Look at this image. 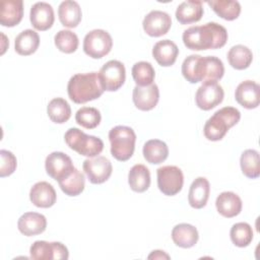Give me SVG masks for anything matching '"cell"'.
<instances>
[{
  "label": "cell",
  "instance_id": "cell-14",
  "mask_svg": "<svg viewBox=\"0 0 260 260\" xmlns=\"http://www.w3.org/2000/svg\"><path fill=\"white\" fill-rule=\"evenodd\" d=\"M132 100L135 107L141 111H150L158 103L159 89L155 83L146 86L136 85L133 88Z\"/></svg>",
  "mask_w": 260,
  "mask_h": 260
},
{
  "label": "cell",
  "instance_id": "cell-29",
  "mask_svg": "<svg viewBox=\"0 0 260 260\" xmlns=\"http://www.w3.org/2000/svg\"><path fill=\"white\" fill-rule=\"evenodd\" d=\"M128 184L135 192L142 193L146 191L150 186L149 170L144 165H134L128 174Z\"/></svg>",
  "mask_w": 260,
  "mask_h": 260
},
{
  "label": "cell",
  "instance_id": "cell-30",
  "mask_svg": "<svg viewBox=\"0 0 260 260\" xmlns=\"http://www.w3.org/2000/svg\"><path fill=\"white\" fill-rule=\"evenodd\" d=\"M228 61L233 68L243 70L251 65L253 54L248 47L244 45H236L229 50Z\"/></svg>",
  "mask_w": 260,
  "mask_h": 260
},
{
  "label": "cell",
  "instance_id": "cell-16",
  "mask_svg": "<svg viewBox=\"0 0 260 260\" xmlns=\"http://www.w3.org/2000/svg\"><path fill=\"white\" fill-rule=\"evenodd\" d=\"M260 86L253 80L242 81L236 88L235 99L246 109H255L259 106Z\"/></svg>",
  "mask_w": 260,
  "mask_h": 260
},
{
  "label": "cell",
  "instance_id": "cell-21",
  "mask_svg": "<svg viewBox=\"0 0 260 260\" xmlns=\"http://www.w3.org/2000/svg\"><path fill=\"white\" fill-rule=\"evenodd\" d=\"M215 206L219 214L224 217L231 218L237 216L242 210V200L234 192H221L215 200Z\"/></svg>",
  "mask_w": 260,
  "mask_h": 260
},
{
  "label": "cell",
  "instance_id": "cell-40",
  "mask_svg": "<svg viewBox=\"0 0 260 260\" xmlns=\"http://www.w3.org/2000/svg\"><path fill=\"white\" fill-rule=\"evenodd\" d=\"M0 157H1V162H0V177L4 178L7 176H10L11 174L14 173L16 166H17V160L15 155L5 149L0 150Z\"/></svg>",
  "mask_w": 260,
  "mask_h": 260
},
{
  "label": "cell",
  "instance_id": "cell-15",
  "mask_svg": "<svg viewBox=\"0 0 260 260\" xmlns=\"http://www.w3.org/2000/svg\"><path fill=\"white\" fill-rule=\"evenodd\" d=\"M29 19L36 29L42 31L49 29L52 27L55 20L54 9L52 5L47 2L35 3L30 8Z\"/></svg>",
  "mask_w": 260,
  "mask_h": 260
},
{
  "label": "cell",
  "instance_id": "cell-10",
  "mask_svg": "<svg viewBox=\"0 0 260 260\" xmlns=\"http://www.w3.org/2000/svg\"><path fill=\"white\" fill-rule=\"evenodd\" d=\"M29 253L30 257L36 260H66L69 257L67 247L60 242L36 241L30 246Z\"/></svg>",
  "mask_w": 260,
  "mask_h": 260
},
{
  "label": "cell",
  "instance_id": "cell-20",
  "mask_svg": "<svg viewBox=\"0 0 260 260\" xmlns=\"http://www.w3.org/2000/svg\"><path fill=\"white\" fill-rule=\"evenodd\" d=\"M17 228L19 232L27 237L42 234L47 228V219L45 215L38 212H25L18 221Z\"/></svg>",
  "mask_w": 260,
  "mask_h": 260
},
{
  "label": "cell",
  "instance_id": "cell-39",
  "mask_svg": "<svg viewBox=\"0 0 260 260\" xmlns=\"http://www.w3.org/2000/svg\"><path fill=\"white\" fill-rule=\"evenodd\" d=\"M205 63L206 69L204 81H217L222 78L224 66L219 58L214 56H205Z\"/></svg>",
  "mask_w": 260,
  "mask_h": 260
},
{
  "label": "cell",
  "instance_id": "cell-6",
  "mask_svg": "<svg viewBox=\"0 0 260 260\" xmlns=\"http://www.w3.org/2000/svg\"><path fill=\"white\" fill-rule=\"evenodd\" d=\"M112 47V37L105 29H92L87 32L83 39V51L87 56L93 59H100L108 55Z\"/></svg>",
  "mask_w": 260,
  "mask_h": 260
},
{
  "label": "cell",
  "instance_id": "cell-4",
  "mask_svg": "<svg viewBox=\"0 0 260 260\" xmlns=\"http://www.w3.org/2000/svg\"><path fill=\"white\" fill-rule=\"evenodd\" d=\"M112 155L120 161L128 160L134 152L136 134L131 127L118 125L109 132Z\"/></svg>",
  "mask_w": 260,
  "mask_h": 260
},
{
  "label": "cell",
  "instance_id": "cell-31",
  "mask_svg": "<svg viewBox=\"0 0 260 260\" xmlns=\"http://www.w3.org/2000/svg\"><path fill=\"white\" fill-rule=\"evenodd\" d=\"M47 113L52 122L63 124L71 117V108L66 100L62 98H55L49 102Z\"/></svg>",
  "mask_w": 260,
  "mask_h": 260
},
{
  "label": "cell",
  "instance_id": "cell-3",
  "mask_svg": "<svg viewBox=\"0 0 260 260\" xmlns=\"http://www.w3.org/2000/svg\"><path fill=\"white\" fill-rule=\"evenodd\" d=\"M241 119V113L234 107H223L217 110L206 122L203 128L204 136L211 141L221 140L226 132Z\"/></svg>",
  "mask_w": 260,
  "mask_h": 260
},
{
  "label": "cell",
  "instance_id": "cell-1",
  "mask_svg": "<svg viewBox=\"0 0 260 260\" xmlns=\"http://www.w3.org/2000/svg\"><path fill=\"white\" fill-rule=\"evenodd\" d=\"M182 38L184 45L193 51L218 49L225 45L228 31L216 22H207L185 29Z\"/></svg>",
  "mask_w": 260,
  "mask_h": 260
},
{
  "label": "cell",
  "instance_id": "cell-28",
  "mask_svg": "<svg viewBox=\"0 0 260 260\" xmlns=\"http://www.w3.org/2000/svg\"><path fill=\"white\" fill-rule=\"evenodd\" d=\"M143 156L147 162L158 165L165 161L169 155V147L159 139H150L143 145Z\"/></svg>",
  "mask_w": 260,
  "mask_h": 260
},
{
  "label": "cell",
  "instance_id": "cell-8",
  "mask_svg": "<svg viewBox=\"0 0 260 260\" xmlns=\"http://www.w3.org/2000/svg\"><path fill=\"white\" fill-rule=\"evenodd\" d=\"M157 187L167 196L178 194L184 184V176L180 168L176 166H164L156 170Z\"/></svg>",
  "mask_w": 260,
  "mask_h": 260
},
{
  "label": "cell",
  "instance_id": "cell-18",
  "mask_svg": "<svg viewBox=\"0 0 260 260\" xmlns=\"http://www.w3.org/2000/svg\"><path fill=\"white\" fill-rule=\"evenodd\" d=\"M29 199L37 207L49 208L55 204L57 194L54 187L50 183L41 181L31 187L29 191Z\"/></svg>",
  "mask_w": 260,
  "mask_h": 260
},
{
  "label": "cell",
  "instance_id": "cell-35",
  "mask_svg": "<svg viewBox=\"0 0 260 260\" xmlns=\"http://www.w3.org/2000/svg\"><path fill=\"white\" fill-rule=\"evenodd\" d=\"M132 77L138 86L150 85L153 83L155 71L149 62L139 61L132 67Z\"/></svg>",
  "mask_w": 260,
  "mask_h": 260
},
{
  "label": "cell",
  "instance_id": "cell-7",
  "mask_svg": "<svg viewBox=\"0 0 260 260\" xmlns=\"http://www.w3.org/2000/svg\"><path fill=\"white\" fill-rule=\"evenodd\" d=\"M98 75L104 90L115 91L118 90L125 82V66L118 60H110L102 66Z\"/></svg>",
  "mask_w": 260,
  "mask_h": 260
},
{
  "label": "cell",
  "instance_id": "cell-13",
  "mask_svg": "<svg viewBox=\"0 0 260 260\" xmlns=\"http://www.w3.org/2000/svg\"><path fill=\"white\" fill-rule=\"evenodd\" d=\"M172 25L171 16L161 10H151L142 21L144 31L150 37H160L166 35Z\"/></svg>",
  "mask_w": 260,
  "mask_h": 260
},
{
  "label": "cell",
  "instance_id": "cell-23",
  "mask_svg": "<svg viewBox=\"0 0 260 260\" xmlns=\"http://www.w3.org/2000/svg\"><path fill=\"white\" fill-rule=\"evenodd\" d=\"M210 192V185L206 178L198 177L196 178L189 189L188 201L189 204L196 209L204 207L207 203Z\"/></svg>",
  "mask_w": 260,
  "mask_h": 260
},
{
  "label": "cell",
  "instance_id": "cell-33",
  "mask_svg": "<svg viewBox=\"0 0 260 260\" xmlns=\"http://www.w3.org/2000/svg\"><path fill=\"white\" fill-rule=\"evenodd\" d=\"M242 173L250 179H256L260 175L259 152L255 149H246L240 158Z\"/></svg>",
  "mask_w": 260,
  "mask_h": 260
},
{
  "label": "cell",
  "instance_id": "cell-19",
  "mask_svg": "<svg viewBox=\"0 0 260 260\" xmlns=\"http://www.w3.org/2000/svg\"><path fill=\"white\" fill-rule=\"evenodd\" d=\"M23 16V2L21 0H3L0 3V23L3 26L18 24Z\"/></svg>",
  "mask_w": 260,
  "mask_h": 260
},
{
  "label": "cell",
  "instance_id": "cell-24",
  "mask_svg": "<svg viewBox=\"0 0 260 260\" xmlns=\"http://www.w3.org/2000/svg\"><path fill=\"white\" fill-rule=\"evenodd\" d=\"M203 6L201 1L187 0L179 4L176 9V18L182 24H189L199 21L203 15Z\"/></svg>",
  "mask_w": 260,
  "mask_h": 260
},
{
  "label": "cell",
  "instance_id": "cell-5",
  "mask_svg": "<svg viewBox=\"0 0 260 260\" xmlns=\"http://www.w3.org/2000/svg\"><path fill=\"white\" fill-rule=\"evenodd\" d=\"M66 144L80 155L94 157L104 149V142L101 138L87 135L78 128H70L64 134Z\"/></svg>",
  "mask_w": 260,
  "mask_h": 260
},
{
  "label": "cell",
  "instance_id": "cell-32",
  "mask_svg": "<svg viewBox=\"0 0 260 260\" xmlns=\"http://www.w3.org/2000/svg\"><path fill=\"white\" fill-rule=\"evenodd\" d=\"M207 4L213 11L225 20H234L239 17L241 13V5L234 0H212L207 1Z\"/></svg>",
  "mask_w": 260,
  "mask_h": 260
},
{
  "label": "cell",
  "instance_id": "cell-41",
  "mask_svg": "<svg viewBox=\"0 0 260 260\" xmlns=\"http://www.w3.org/2000/svg\"><path fill=\"white\" fill-rule=\"evenodd\" d=\"M148 259H170V256L168 254H166L164 251L160 250H155L152 251V253L150 255H148L147 257Z\"/></svg>",
  "mask_w": 260,
  "mask_h": 260
},
{
  "label": "cell",
  "instance_id": "cell-27",
  "mask_svg": "<svg viewBox=\"0 0 260 260\" xmlns=\"http://www.w3.org/2000/svg\"><path fill=\"white\" fill-rule=\"evenodd\" d=\"M40 45V37L36 30L30 28L24 29L15 38V52L21 56L31 55L37 51Z\"/></svg>",
  "mask_w": 260,
  "mask_h": 260
},
{
  "label": "cell",
  "instance_id": "cell-34",
  "mask_svg": "<svg viewBox=\"0 0 260 260\" xmlns=\"http://www.w3.org/2000/svg\"><path fill=\"white\" fill-rule=\"evenodd\" d=\"M61 190L68 196H77L84 190V175L77 169H74L69 176L58 181Z\"/></svg>",
  "mask_w": 260,
  "mask_h": 260
},
{
  "label": "cell",
  "instance_id": "cell-25",
  "mask_svg": "<svg viewBox=\"0 0 260 260\" xmlns=\"http://www.w3.org/2000/svg\"><path fill=\"white\" fill-rule=\"evenodd\" d=\"M199 238L197 229L190 223H179L172 230L173 242L181 248H191L195 246Z\"/></svg>",
  "mask_w": 260,
  "mask_h": 260
},
{
  "label": "cell",
  "instance_id": "cell-2",
  "mask_svg": "<svg viewBox=\"0 0 260 260\" xmlns=\"http://www.w3.org/2000/svg\"><path fill=\"white\" fill-rule=\"evenodd\" d=\"M104 91L98 72L77 73L69 79L67 84L68 95L75 104L96 100Z\"/></svg>",
  "mask_w": 260,
  "mask_h": 260
},
{
  "label": "cell",
  "instance_id": "cell-12",
  "mask_svg": "<svg viewBox=\"0 0 260 260\" xmlns=\"http://www.w3.org/2000/svg\"><path fill=\"white\" fill-rule=\"evenodd\" d=\"M47 174L56 181H60L71 174L75 169L70 156L61 151L51 152L45 160Z\"/></svg>",
  "mask_w": 260,
  "mask_h": 260
},
{
  "label": "cell",
  "instance_id": "cell-9",
  "mask_svg": "<svg viewBox=\"0 0 260 260\" xmlns=\"http://www.w3.org/2000/svg\"><path fill=\"white\" fill-rule=\"evenodd\" d=\"M223 96V89L217 81H204L196 91L195 102L199 109L209 111L219 105Z\"/></svg>",
  "mask_w": 260,
  "mask_h": 260
},
{
  "label": "cell",
  "instance_id": "cell-26",
  "mask_svg": "<svg viewBox=\"0 0 260 260\" xmlns=\"http://www.w3.org/2000/svg\"><path fill=\"white\" fill-rule=\"evenodd\" d=\"M58 16L60 22L69 28L76 27L82 17L79 4L73 0H65L60 3L58 8Z\"/></svg>",
  "mask_w": 260,
  "mask_h": 260
},
{
  "label": "cell",
  "instance_id": "cell-38",
  "mask_svg": "<svg viewBox=\"0 0 260 260\" xmlns=\"http://www.w3.org/2000/svg\"><path fill=\"white\" fill-rule=\"evenodd\" d=\"M76 123L83 128L93 129L99 126L102 120L101 113L92 107H82L75 114Z\"/></svg>",
  "mask_w": 260,
  "mask_h": 260
},
{
  "label": "cell",
  "instance_id": "cell-11",
  "mask_svg": "<svg viewBox=\"0 0 260 260\" xmlns=\"http://www.w3.org/2000/svg\"><path fill=\"white\" fill-rule=\"evenodd\" d=\"M83 171L92 184H102L112 175L113 167L111 161L102 155L86 158L82 164Z\"/></svg>",
  "mask_w": 260,
  "mask_h": 260
},
{
  "label": "cell",
  "instance_id": "cell-36",
  "mask_svg": "<svg viewBox=\"0 0 260 260\" xmlns=\"http://www.w3.org/2000/svg\"><path fill=\"white\" fill-rule=\"evenodd\" d=\"M54 42L57 49L66 54L75 52L79 45L77 35L69 29L59 30L54 37Z\"/></svg>",
  "mask_w": 260,
  "mask_h": 260
},
{
  "label": "cell",
  "instance_id": "cell-22",
  "mask_svg": "<svg viewBox=\"0 0 260 260\" xmlns=\"http://www.w3.org/2000/svg\"><path fill=\"white\" fill-rule=\"evenodd\" d=\"M178 46L171 40L158 41L152 48V56L156 62L164 67L172 66L178 57Z\"/></svg>",
  "mask_w": 260,
  "mask_h": 260
},
{
  "label": "cell",
  "instance_id": "cell-17",
  "mask_svg": "<svg viewBox=\"0 0 260 260\" xmlns=\"http://www.w3.org/2000/svg\"><path fill=\"white\" fill-rule=\"evenodd\" d=\"M205 57L200 55L188 56L182 64V74L190 83L203 82L205 77Z\"/></svg>",
  "mask_w": 260,
  "mask_h": 260
},
{
  "label": "cell",
  "instance_id": "cell-37",
  "mask_svg": "<svg viewBox=\"0 0 260 260\" xmlns=\"http://www.w3.org/2000/svg\"><path fill=\"white\" fill-rule=\"evenodd\" d=\"M230 236L235 246L244 248L251 244L253 240V231L249 223L237 222L232 226Z\"/></svg>",
  "mask_w": 260,
  "mask_h": 260
}]
</instances>
